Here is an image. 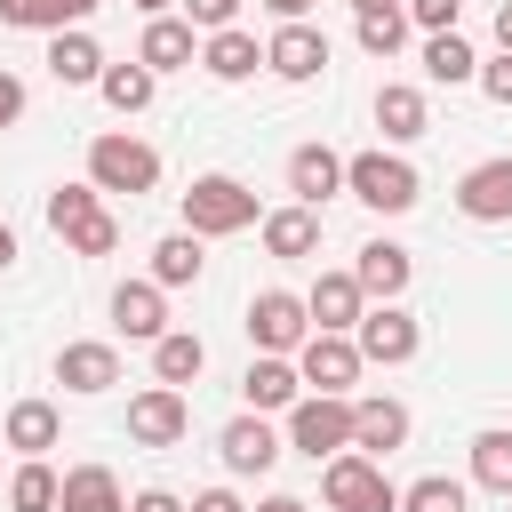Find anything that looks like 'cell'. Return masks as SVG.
<instances>
[{"label":"cell","mask_w":512,"mask_h":512,"mask_svg":"<svg viewBox=\"0 0 512 512\" xmlns=\"http://www.w3.org/2000/svg\"><path fill=\"white\" fill-rule=\"evenodd\" d=\"M16 120H24V80L0 72V128H16Z\"/></svg>","instance_id":"obj_40"},{"label":"cell","mask_w":512,"mask_h":512,"mask_svg":"<svg viewBox=\"0 0 512 512\" xmlns=\"http://www.w3.org/2000/svg\"><path fill=\"white\" fill-rule=\"evenodd\" d=\"M360 8H400V0H352V16H360Z\"/></svg>","instance_id":"obj_49"},{"label":"cell","mask_w":512,"mask_h":512,"mask_svg":"<svg viewBox=\"0 0 512 512\" xmlns=\"http://www.w3.org/2000/svg\"><path fill=\"white\" fill-rule=\"evenodd\" d=\"M472 80H480V96H488V104H512V56H488Z\"/></svg>","instance_id":"obj_39"},{"label":"cell","mask_w":512,"mask_h":512,"mask_svg":"<svg viewBox=\"0 0 512 512\" xmlns=\"http://www.w3.org/2000/svg\"><path fill=\"white\" fill-rule=\"evenodd\" d=\"M8 504H16V512H56V472H48L40 456H24L16 480H8Z\"/></svg>","instance_id":"obj_34"},{"label":"cell","mask_w":512,"mask_h":512,"mask_svg":"<svg viewBox=\"0 0 512 512\" xmlns=\"http://www.w3.org/2000/svg\"><path fill=\"white\" fill-rule=\"evenodd\" d=\"M352 448H360V456H392V448H408V408H400L392 392L352 400Z\"/></svg>","instance_id":"obj_13"},{"label":"cell","mask_w":512,"mask_h":512,"mask_svg":"<svg viewBox=\"0 0 512 512\" xmlns=\"http://www.w3.org/2000/svg\"><path fill=\"white\" fill-rule=\"evenodd\" d=\"M496 48H504V56H512V0H504V8H496Z\"/></svg>","instance_id":"obj_45"},{"label":"cell","mask_w":512,"mask_h":512,"mask_svg":"<svg viewBox=\"0 0 512 512\" xmlns=\"http://www.w3.org/2000/svg\"><path fill=\"white\" fill-rule=\"evenodd\" d=\"M256 232H264V256H280V264L320 256V208H296V200H288V208H272Z\"/></svg>","instance_id":"obj_18"},{"label":"cell","mask_w":512,"mask_h":512,"mask_svg":"<svg viewBox=\"0 0 512 512\" xmlns=\"http://www.w3.org/2000/svg\"><path fill=\"white\" fill-rule=\"evenodd\" d=\"M240 392H248V416H264V408H296V400H304V376H296V360L256 352L248 376H240Z\"/></svg>","instance_id":"obj_21"},{"label":"cell","mask_w":512,"mask_h":512,"mask_svg":"<svg viewBox=\"0 0 512 512\" xmlns=\"http://www.w3.org/2000/svg\"><path fill=\"white\" fill-rule=\"evenodd\" d=\"M504 512H512V496H504Z\"/></svg>","instance_id":"obj_50"},{"label":"cell","mask_w":512,"mask_h":512,"mask_svg":"<svg viewBox=\"0 0 512 512\" xmlns=\"http://www.w3.org/2000/svg\"><path fill=\"white\" fill-rule=\"evenodd\" d=\"M184 512H248V504H240V496H232V488H200V496H192V504H184Z\"/></svg>","instance_id":"obj_41"},{"label":"cell","mask_w":512,"mask_h":512,"mask_svg":"<svg viewBox=\"0 0 512 512\" xmlns=\"http://www.w3.org/2000/svg\"><path fill=\"white\" fill-rule=\"evenodd\" d=\"M456 208H464L472 224H512V152H496V160L464 168V184H456Z\"/></svg>","instance_id":"obj_10"},{"label":"cell","mask_w":512,"mask_h":512,"mask_svg":"<svg viewBox=\"0 0 512 512\" xmlns=\"http://www.w3.org/2000/svg\"><path fill=\"white\" fill-rule=\"evenodd\" d=\"M400 512H464V480L424 472V480H408V488H400Z\"/></svg>","instance_id":"obj_35"},{"label":"cell","mask_w":512,"mask_h":512,"mask_svg":"<svg viewBox=\"0 0 512 512\" xmlns=\"http://www.w3.org/2000/svg\"><path fill=\"white\" fill-rule=\"evenodd\" d=\"M264 8H272V16H280V24H304V16H312V8H320V0H264Z\"/></svg>","instance_id":"obj_44"},{"label":"cell","mask_w":512,"mask_h":512,"mask_svg":"<svg viewBox=\"0 0 512 512\" xmlns=\"http://www.w3.org/2000/svg\"><path fill=\"white\" fill-rule=\"evenodd\" d=\"M352 280H360V296L400 304V288L416 280V256H408L400 240H368V248H360V264H352Z\"/></svg>","instance_id":"obj_16"},{"label":"cell","mask_w":512,"mask_h":512,"mask_svg":"<svg viewBox=\"0 0 512 512\" xmlns=\"http://www.w3.org/2000/svg\"><path fill=\"white\" fill-rule=\"evenodd\" d=\"M472 480L496 488V496H512V432H480L472 440Z\"/></svg>","instance_id":"obj_31"},{"label":"cell","mask_w":512,"mask_h":512,"mask_svg":"<svg viewBox=\"0 0 512 512\" xmlns=\"http://www.w3.org/2000/svg\"><path fill=\"white\" fill-rule=\"evenodd\" d=\"M88 184L96 192H152L160 184V152L144 144V136H128V128H104L96 144H88Z\"/></svg>","instance_id":"obj_3"},{"label":"cell","mask_w":512,"mask_h":512,"mask_svg":"<svg viewBox=\"0 0 512 512\" xmlns=\"http://www.w3.org/2000/svg\"><path fill=\"white\" fill-rule=\"evenodd\" d=\"M320 64H328V32H312V24H280L264 40V72H280V80H320Z\"/></svg>","instance_id":"obj_15"},{"label":"cell","mask_w":512,"mask_h":512,"mask_svg":"<svg viewBox=\"0 0 512 512\" xmlns=\"http://www.w3.org/2000/svg\"><path fill=\"white\" fill-rule=\"evenodd\" d=\"M56 512H128V496H120L112 464H72L56 480Z\"/></svg>","instance_id":"obj_23"},{"label":"cell","mask_w":512,"mask_h":512,"mask_svg":"<svg viewBox=\"0 0 512 512\" xmlns=\"http://www.w3.org/2000/svg\"><path fill=\"white\" fill-rule=\"evenodd\" d=\"M360 368H368V360H360V344H352V336H320V328H312V336L296 344V376H304L312 392H336V400H352Z\"/></svg>","instance_id":"obj_8"},{"label":"cell","mask_w":512,"mask_h":512,"mask_svg":"<svg viewBox=\"0 0 512 512\" xmlns=\"http://www.w3.org/2000/svg\"><path fill=\"white\" fill-rule=\"evenodd\" d=\"M248 344L256 352H272V360H288L304 336H312V320H304V296H288V288H264V296H248Z\"/></svg>","instance_id":"obj_6"},{"label":"cell","mask_w":512,"mask_h":512,"mask_svg":"<svg viewBox=\"0 0 512 512\" xmlns=\"http://www.w3.org/2000/svg\"><path fill=\"white\" fill-rule=\"evenodd\" d=\"M0 24H16V32H64V8L56 0H0Z\"/></svg>","instance_id":"obj_36"},{"label":"cell","mask_w":512,"mask_h":512,"mask_svg":"<svg viewBox=\"0 0 512 512\" xmlns=\"http://www.w3.org/2000/svg\"><path fill=\"white\" fill-rule=\"evenodd\" d=\"M352 40H360L368 56H392V48L408 40V16H400V8H360V16H352Z\"/></svg>","instance_id":"obj_32"},{"label":"cell","mask_w":512,"mask_h":512,"mask_svg":"<svg viewBox=\"0 0 512 512\" xmlns=\"http://www.w3.org/2000/svg\"><path fill=\"white\" fill-rule=\"evenodd\" d=\"M344 192H352L360 208H376V216H408L416 192H424V176H416L400 152L376 144V152H352V160H344Z\"/></svg>","instance_id":"obj_2"},{"label":"cell","mask_w":512,"mask_h":512,"mask_svg":"<svg viewBox=\"0 0 512 512\" xmlns=\"http://www.w3.org/2000/svg\"><path fill=\"white\" fill-rule=\"evenodd\" d=\"M8 264H16V232L0 224V272H8Z\"/></svg>","instance_id":"obj_48"},{"label":"cell","mask_w":512,"mask_h":512,"mask_svg":"<svg viewBox=\"0 0 512 512\" xmlns=\"http://www.w3.org/2000/svg\"><path fill=\"white\" fill-rule=\"evenodd\" d=\"M56 384L80 392V400H88V392H112V384H120V352H112V344H64V352H56Z\"/></svg>","instance_id":"obj_20"},{"label":"cell","mask_w":512,"mask_h":512,"mask_svg":"<svg viewBox=\"0 0 512 512\" xmlns=\"http://www.w3.org/2000/svg\"><path fill=\"white\" fill-rule=\"evenodd\" d=\"M456 8H464V0H400V16H408L424 40H432V32H456Z\"/></svg>","instance_id":"obj_37"},{"label":"cell","mask_w":512,"mask_h":512,"mask_svg":"<svg viewBox=\"0 0 512 512\" xmlns=\"http://www.w3.org/2000/svg\"><path fill=\"white\" fill-rule=\"evenodd\" d=\"M200 368H208V344H200L192 328H168V336L152 344V376H160V384H176V392H184Z\"/></svg>","instance_id":"obj_27"},{"label":"cell","mask_w":512,"mask_h":512,"mask_svg":"<svg viewBox=\"0 0 512 512\" xmlns=\"http://www.w3.org/2000/svg\"><path fill=\"white\" fill-rule=\"evenodd\" d=\"M184 432H192V400H184L176 384H152V392L128 400V440H136V448H176Z\"/></svg>","instance_id":"obj_9"},{"label":"cell","mask_w":512,"mask_h":512,"mask_svg":"<svg viewBox=\"0 0 512 512\" xmlns=\"http://www.w3.org/2000/svg\"><path fill=\"white\" fill-rule=\"evenodd\" d=\"M128 8H136L144 24H152V16H168V0H128Z\"/></svg>","instance_id":"obj_47"},{"label":"cell","mask_w":512,"mask_h":512,"mask_svg":"<svg viewBox=\"0 0 512 512\" xmlns=\"http://www.w3.org/2000/svg\"><path fill=\"white\" fill-rule=\"evenodd\" d=\"M0 440H8L16 456H48V448L64 440V416H56V400H16V408L0 416Z\"/></svg>","instance_id":"obj_22"},{"label":"cell","mask_w":512,"mask_h":512,"mask_svg":"<svg viewBox=\"0 0 512 512\" xmlns=\"http://www.w3.org/2000/svg\"><path fill=\"white\" fill-rule=\"evenodd\" d=\"M48 72H56L64 88H96V80H104V48H96L88 32H56V40H48Z\"/></svg>","instance_id":"obj_26"},{"label":"cell","mask_w":512,"mask_h":512,"mask_svg":"<svg viewBox=\"0 0 512 512\" xmlns=\"http://www.w3.org/2000/svg\"><path fill=\"white\" fill-rule=\"evenodd\" d=\"M424 72H432L440 88H464V80L480 72V56H472L464 32H432V40H424Z\"/></svg>","instance_id":"obj_29"},{"label":"cell","mask_w":512,"mask_h":512,"mask_svg":"<svg viewBox=\"0 0 512 512\" xmlns=\"http://www.w3.org/2000/svg\"><path fill=\"white\" fill-rule=\"evenodd\" d=\"M320 496H328V512H400V488H392V480H384V464H376V456H360V448L328 456Z\"/></svg>","instance_id":"obj_4"},{"label":"cell","mask_w":512,"mask_h":512,"mask_svg":"<svg viewBox=\"0 0 512 512\" xmlns=\"http://www.w3.org/2000/svg\"><path fill=\"white\" fill-rule=\"evenodd\" d=\"M232 16H240V0H184V24L192 32H224Z\"/></svg>","instance_id":"obj_38"},{"label":"cell","mask_w":512,"mask_h":512,"mask_svg":"<svg viewBox=\"0 0 512 512\" xmlns=\"http://www.w3.org/2000/svg\"><path fill=\"white\" fill-rule=\"evenodd\" d=\"M136 64L160 80V72H184V64H200V40H192V24L184 16H152L144 24V40H136Z\"/></svg>","instance_id":"obj_17"},{"label":"cell","mask_w":512,"mask_h":512,"mask_svg":"<svg viewBox=\"0 0 512 512\" xmlns=\"http://www.w3.org/2000/svg\"><path fill=\"white\" fill-rule=\"evenodd\" d=\"M376 128H384L392 144H416V136L432 128V112H424V88H408V80H384V88H376Z\"/></svg>","instance_id":"obj_25"},{"label":"cell","mask_w":512,"mask_h":512,"mask_svg":"<svg viewBox=\"0 0 512 512\" xmlns=\"http://www.w3.org/2000/svg\"><path fill=\"white\" fill-rule=\"evenodd\" d=\"M200 272H208V256H200L192 232H168V240L152 248V288H192Z\"/></svg>","instance_id":"obj_28"},{"label":"cell","mask_w":512,"mask_h":512,"mask_svg":"<svg viewBox=\"0 0 512 512\" xmlns=\"http://www.w3.org/2000/svg\"><path fill=\"white\" fill-rule=\"evenodd\" d=\"M288 192H296V208H320L328 192H344V160L328 144H296L288 152Z\"/></svg>","instance_id":"obj_19"},{"label":"cell","mask_w":512,"mask_h":512,"mask_svg":"<svg viewBox=\"0 0 512 512\" xmlns=\"http://www.w3.org/2000/svg\"><path fill=\"white\" fill-rule=\"evenodd\" d=\"M288 448H304L312 464H320V456H344V448H352V400L304 392V400L288 408Z\"/></svg>","instance_id":"obj_5"},{"label":"cell","mask_w":512,"mask_h":512,"mask_svg":"<svg viewBox=\"0 0 512 512\" xmlns=\"http://www.w3.org/2000/svg\"><path fill=\"white\" fill-rule=\"evenodd\" d=\"M128 512H184V496H168V488H144V496H128Z\"/></svg>","instance_id":"obj_42"},{"label":"cell","mask_w":512,"mask_h":512,"mask_svg":"<svg viewBox=\"0 0 512 512\" xmlns=\"http://www.w3.org/2000/svg\"><path fill=\"white\" fill-rule=\"evenodd\" d=\"M256 512H304V496H264Z\"/></svg>","instance_id":"obj_46"},{"label":"cell","mask_w":512,"mask_h":512,"mask_svg":"<svg viewBox=\"0 0 512 512\" xmlns=\"http://www.w3.org/2000/svg\"><path fill=\"white\" fill-rule=\"evenodd\" d=\"M112 328L136 336V344H160V336H168V288H152V280H120V288H112Z\"/></svg>","instance_id":"obj_12"},{"label":"cell","mask_w":512,"mask_h":512,"mask_svg":"<svg viewBox=\"0 0 512 512\" xmlns=\"http://www.w3.org/2000/svg\"><path fill=\"white\" fill-rule=\"evenodd\" d=\"M360 312H368V296H360V280H352V272H320V280H312V296H304V320H312L320 336H352V328H360Z\"/></svg>","instance_id":"obj_11"},{"label":"cell","mask_w":512,"mask_h":512,"mask_svg":"<svg viewBox=\"0 0 512 512\" xmlns=\"http://www.w3.org/2000/svg\"><path fill=\"white\" fill-rule=\"evenodd\" d=\"M248 224H264V208L240 176H192V192H184V232L192 240H232Z\"/></svg>","instance_id":"obj_1"},{"label":"cell","mask_w":512,"mask_h":512,"mask_svg":"<svg viewBox=\"0 0 512 512\" xmlns=\"http://www.w3.org/2000/svg\"><path fill=\"white\" fill-rule=\"evenodd\" d=\"M256 64H264V40L240 32V24H224V32L200 40V72H208V80H248Z\"/></svg>","instance_id":"obj_24"},{"label":"cell","mask_w":512,"mask_h":512,"mask_svg":"<svg viewBox=\"0 0 512 512\" xmlns=\"http://www.w3.org/2000/svg\"><path fill=\"white\" fill-rule=\"evenodd\" d=\"M56 8H64V32H80V24H88V16L104 8V0H56Z\"/></svg>","instance_id":"obj_43"},{"label":"cell","mask_w":512,"mask_h":512,"mask_svg":"<svg viewBox=\"0 0 512 512\" xmlns=\"http://www.w3.org/2000/svg\"><path fill=\"white\" fill-rule=\"evenodd\" d=\"M40 208H48V224H56V240H64L72 224H88V216L104 208V192H96V184H56V192H48Z\"/></svg>","instance_id":"obj_33"},{"label":"cell","mask_w":512,"mask_h":512,"mask_svg":"<svg viewBox=\"0 0 512 512\" xmlns=\"http://www.w3.org/2000/svg\"><path fill=\"white\" fill-rule=\"evenodd\" d=\"M352 344H360V360L400 368V360H416V352H424V328H416V312H400V304H368V312H360V328H352Z\"/></svg>","instance_id":"obj_7"},{"label":"cell","mask_w":512,"mask_h":512,"mask_svg":"<svg viewBox=\"0 0 512 512\" xmlns=\"http://www.w3.org/2000/svg\"><path fill=\"white\" fill-rule=\"evenodd\" d=\"M96 96H104L112 112H144V104H152V72H144V64H104Z\"/></svg>","instance_id":"obj_30"},{"label":"cell","mask_w":512,"mask_h":512,"mask_svg":"<svg viewBox=\"0 0 512 512\" xmlns=\"http://www.w3.org/2000/svg\"><path fill=\"white\" fill-rule=\"evenodd\" d=\"M216 456H224V472H272L280 464V432L264 424V416H232L224 432H216Z\"/></svg>","instance_id":"obj_14"}]
</instances>
